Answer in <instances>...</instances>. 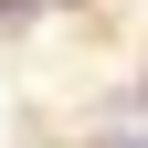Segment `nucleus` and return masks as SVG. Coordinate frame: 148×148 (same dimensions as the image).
<instances>
[{
  "label": "nucleus",
  "mask_w": 148,
  "mask_h": 148,
  "mask_svg": "<svg viewBox=\"0 0 148 148\" xmlns=\"http://www.w3.org/2000/svg\"><path fill=\"white\" fill-rule=\"evenodd\" d=\"M106 148H148V138H106Z\"/></svg>",
  "instance_id": "1"
}]
</instances>
